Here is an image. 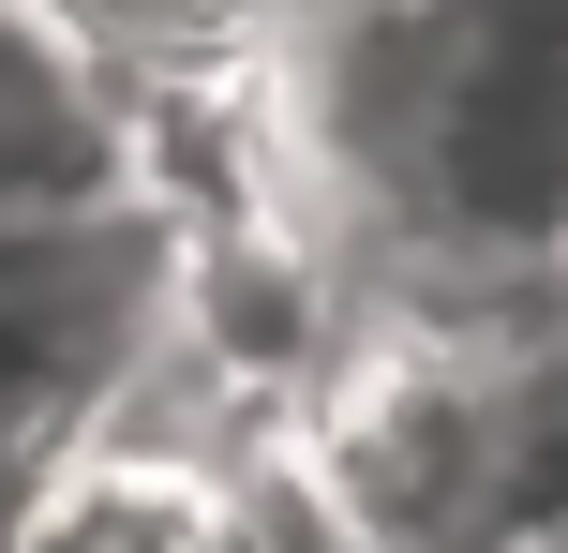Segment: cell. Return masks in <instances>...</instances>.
<instances>
[{
	"mask_svg": "<svg viewBox=\"0 0 568 553\" xmlns=\"http://www.w3.org/2000/svg\"><path fill=\"white\" fill-rule=\"evenodd\" d=\"M0 553H270V464H195L90 419V449L0 524Z\"/></svg>",
	"mask_w": 568,
	"mask_h": 553,
	"instance_id": "1",
	"label": "cell"
},
{
	"mask_svg": "<svg viewBox=\"0 0 568 553\" xmlns=\"http://www.w3.org/2000/svg\"><path fill=\"white\" fill-rule=\"evenodd\" d=\"M449 45H539V60H568V0H419Z\"/></svg>",
	"mask_w": 568,
	"mask_h": 553,
	"instance_id": "2",
	"label": "cell"
}]
</instances>
